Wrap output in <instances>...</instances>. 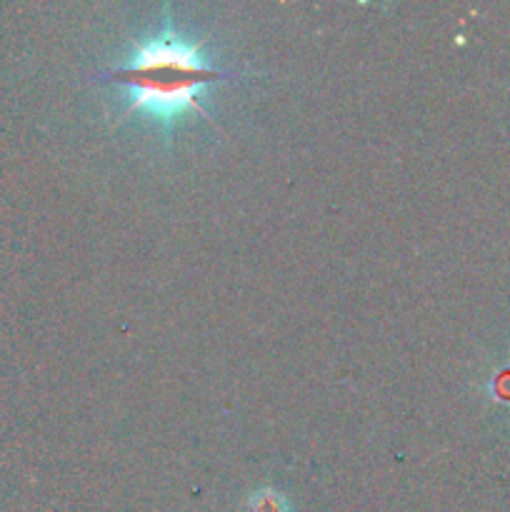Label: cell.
Listing matches in <instances>:
<instances>
[{
  "label": "cell",
  "mask_w": 510,
  "mask_h": 512,
  "mask_svg": "<svg viewBox=\"0 0 510 512\" xmlns=\"http://www.w3.org/2000/svg\"><path fill=\"white\" fill-rule=\"evenodd\" d=\"M228 75L210 63L203 43L183 38L168 25L160 35L135 45L133 55L103 78L128 90L125 115L145 113L160 120L170 133L175 118L183 113H198L210 120L200 105L203 90L223 83Z\"/></svg>",
  "instance_id": "cell-1"
},
{
  "label": "cell",
  "mask_w": 510,
  "mask_h": 512,
  "mask_svg": "<svg viewBox=\"0 0 510 512\" xmlns=\"http://www.w3.org/2000/svg\"><path fill=\"white\" fill-rule=\"evenodd\" d=\"M245 512H290V500L275 488H260L250 495Z\"/></svg>",
  "instance_id": "cell-2"
}]
</instances>
